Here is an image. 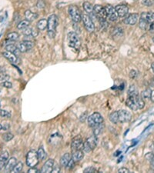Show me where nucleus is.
Wrapping results in <instances>:
<instances>
[{"label": "nucleus", "mask_w": 154, "mask_h": 173, "mask_svg": "<svg viewBox=\"0 0 154 173\" xmlns=\"http://www.w3.org/2000/svg\"><path fill=\"white\" fill-rule=\"evenodd\" d=\"M126 105L133 111H136L138 109H143L145 106V102L138 94L128 96L126 101Z\"/></svg>", "instance_id": "obj_1"}, {"label": "nucleus", "mask_w": 154, "mask_h": 173, "mask_svg": "<svg viewBox=\"0 0 154 173\" xmlns=\"http://www.w3.org/2000/svg\"><path fill=\"white\" fill-rule=\"evenodd\" d=\"M57 25H58V18L56 15H51L47 19V33L50 39H53L55 37Z\"/></svg>", "instance_id": "obj_2"}, {"label": "nucleus", "mask_w": 154, "mask_h": 173, "mask_svg": "<svg viewBox=\"0 0 154 173\" xmlns=\"http://www.w3.org/2000/svg\"><path fill=\"white\" fill-rule=\"evenodd\" d=\"M87 122L90 127L94 129L103 122V118L99 112H94L91 115L88 116Z\"/></svg>", "instance_id": "obj_3"}, {"label": "nucleus", "mask_w": 154, "mask_h": 173, "mask_svg": "<svg viewBox=\"0 0 154 173\" xmlns=\"http://www.w3.org/2000/svg\"><path fill=\"white\" fill-rule=\"evenodd\" d=\"M68 44L69 47L73 48L75 49H79L81 45V42L76 33L74 32L68 33Z\"/></svg>", "instance_id": "obj_4"}, {"label": "nucleus", "mask_w": 154, "mask_h": 173, "mask_svg": "<svg viewBox=\"0 0 154 173\" xmlns=\"http://www.w3.org/2000/svg\"><path fill=\"white\" fill-rule=\"evenodd\" d=\"M98 143V139L95 135L90 136V138H88L84 142L83 149V150L85 153H90L92 150H93L96 148Z\"/></svg>", "instance_id": "obj_5"}, {"label": "nucleus", "mask_w": 154, "mask_h": 173, "mask_svg": "<svg viewBox=\"0 0 154 173\" xmlns=\"http://www.w3.org/2000/svg\"><path fill=\"white\" fill-rule=\"evenodd\" d=\"M93 12L98 17L101 25H103L104 23H106L107 16H106V12L104 7H102L100 5H96L93 6Z\"/></svg>", "instance_id": "obj_6"}, {"label": "nucleus", "mask_w": 154, "mask_h": 173, "mask_svg": "<svg viewBox=\"0 0 154 173\" xmlns=\"http://www.w3.org/2000/svg\"><path fill=\"white\" fill-rule=\"evenodd\" d=\"M68 13L70 16L72 20L76 23H79L82 20V15L80 13V10L76 6L72 5L68 8Z\"/></svg>", "instance_id": "obj_7"}, {"label": "nucleus", "mask_w": 154, "mask_h": 173, "mask_svg": "<svg viewBox=\"0 0 154 173\" xmlns=\"http://www.w3.org/2000/svg\"><path fill=\"white\" fill-rule=\"evenodd\" d=\"M39 157H38L37 153L34 150H31L28 152L26 155V165L29 168L31 167H35L39 163Z\"/></svg>", "instance_id": "obj_8"}, {"label": "nucleus", "mask_w": 154, "mask_h": 173, "mask_svg": "<svg viewBox=\"0 0 154 173\" xmlns=\"http://www.w3.org/2000/svg\"><path fill=\"white\" fill-rule=\"evenodd\" d=\"M82 20H83L85 29L89 32H93L95 29V25H94V23L92 20L91 17L89 16L88 15L84 14L82 16Z\"/></svg>", "instance_id": "obj_9"}, {"label": "nucleus", "mask_w": 154, "mask_h": 173, "mask_svg": "<svg viewBox=\"0 0 154 173\" xmlns=\"http://www.w3.org/2000/svg\"><path fill=\"white\" fill-rule=\"evenodd\" d=\"M118 116H119V122L120 123L129 122L132 119L131 113L124 109L118 111Z\"/></svg>", "instance_id": "obj_10"}, {"label": "nucleus", "mask_w": 154, "mask_h": 173, "mask_svg": "<svg viewBox=\"0 0 154 173\" xmlns=\"http://www.w3.org/2000/svg\"><path fill=\"white\" fill-rule=\"evenodd\" d=\"M105 9H106L107 19H109L110 21H112V22L117 21V18H118V16H117V14L116 9H115L112 6H110V5H107V6L105 7Z\"/></svg>", "instance_id": "obj_11"}, {"label": "nucleus", "mask_w": 154, "mask_h": 173, "mask_svg": "<svg viewBox=\"0 0 154 173\" xmlns=\"http://www.w3.org/2000/svg\"><path fill=\"white\" fill-rule=\"evenodd\" d=\"M118 17L123 18L126 16V15L129 13V8L126 5H118L115 8Z\"/></svg>", "instance_id": "obj_12"}, {"label": "nucleus", "mask_w": 154, "mask_h": 173, "mask_svg": "<svg viewBox=\"0 0 154 173\" xmlns=\"http://www.w3.org/2000/svg\"><path fill=\"white\" fill-rule=\"evenodd\" d=\"M84 142L83 139L80 138H74L71 143V147L73 151L76 150H83V149Z\"/></svg>", "instance_id": "obj_13"}, {"label": "nucleus", "mask_w": 154, "mask_h": 173, "mask_svg": "<svg viewBox=\"0 0 154 173\" xmlns=\"http://www.w3.org/2000/svg\"><path fill=\"white\" fill-rule=\"evenodd\" d=\"M54 160L53 159H48L44 163L43 166L41 169V172L42 173H50L52 172V169L54 168Z\"/></svg>", "instance_id": "obj_14"}, {"label": "nucleus", "mask_w": 154, "mask_h": 173, "mask_svg": "<svg viewBox=\"0 0 154 173\" xmlns=\"http://www.w3.org/2000/svg\"><path fill=\"white\" fill-rule=\"evenodd\" d=\"M139 18H140L139 14H137V13H132V14H129L126 18L124 22H125V23H126L127 25H134L138 22Z\"/></svg>", "instance_id": "obj_15"}, {"label": "nucleus", "mask_w": 154, "mask_h": 173, "mask_svg": "<svg viewBox=\"0 0 154 173\" xmlns=\"http://www.w3.org/2000/svg\"><path fill=\"white\" fill-rule=\"evenodd\" d=\"M16 163L17 159L16 158H14V157L10 158L8 160V162H7L6 166H5V172H11L12 170L13 169V168L15 167V165H16Z\"/></svg>", "instance_id": "obj_16"}, {"label": "nucleus", "mask_w": 154, "mask_h": 173, "mask_svg": "<svg viewBox=\"0 0 154 173\" xmlns=\"http://www.w3.org/2000/svg\"><path fill=\"white\" fill-rule=\"evenodd\" d=\"M2 56H4L6 59L12 63H16L18 62V57H17L16 55H15L14 53L8 51H5L2 52Z\"/></svg>", "instance_id": "obj_17"}, {"label": "nucleus", "mask_w": 154, "mask_h": 173, "mask_svg": "<svg viewBox=\"0 0 154 173\" xmlns=\"http://www.w3.org/2000/svg\"><path fill=\"white\" fill-rule=\"evenodd\" d=\"M8 160V152L5 151L3 153L0 154V171L2 170L6 165L7 162Z\"/></svg>", "instance_id": "obj_18"}, {"label": "nucleus", "mask_w": 154, "mask_h": 173, "mask_svg": "<svg viewBox=\"0 0 154 173\" xmlns=\"http://www.w3.org/2000/svg\"><path fill=\"white\" fill-rule=\"evenodd\" d=\"M84 156L83 152L82 150H76L74 151L72 155V159H73L75 162H79V161L81 160Z\"/></svg>", "instance_id": "obj_19"}, {"label": "nucleus", "mask_w": 154, "mask_h": 173, "mask_svg": "<svg viewBox=\"0 0 154 173\" xmlns=\"http://www.w3.org/2000/svg\"><path fill=\"white\" fill-rule=\"evenodd\" d=\"M71 155L69 153H66L61 157L60 159V165L62 167H64V168H66L68 163L70 161L71 159Z\"/></svg>", "instance_id": "obj_20"}, {"label": "nucleus", "mask_w": 154, "mask_h": 173, "mask_svg": "<svg viewBox=\"0 0 154 173\" xmlns=\"http://www.w3.org/2000/svg\"><path fill=\"white\" fill-rule=\"evenodd\" d=\"M140 18L146 19L149 23H153L154 22V13H142Z\"/></svg>", "instance_id": "obj_21"}, {"label": "nucleus", "mask_w": 154, "mask_h": 173, "mask_svg": "<svg viewBox=\"0 0 154 173\" xmlns=\"http://www.w3.org/2000/svg\"><path fill=\"white\" fill-rule=\"evenodd\" d=\"M36 27H37L38 30L44 31L47 28V20L46 19H42L39 20L36 24Z\"/></svg>", "instance_id": "obj_22"}, {"label": "nucleus", "mask_w": 154, "mask_h": 173, "mask_svg": "<svg viewBox=\"0 0 154 173\" xmlns=\"http://www.w3.org/2000/svg\"><path fill=\"white\" fill-rule=\"evenodd\" d=\"M6 51L13 52V53H14L16 56H19V53L20 52L18 47H17L16 45H15L14 44H8V45H7L6 46Z\"/></svg>", "instance_id": "obj_23"}, {"label": "nucleus", "mask_w": 154, "mask_h": 173, "mask_svg": "<svg viewBox=\"0 0 154 173\" xmlns=\"http://www.w3.org/2000/svg\"><path fill=\"white\" fill-rule=\"evenodd\" d=\"M25 19H27L29 22H32V21H34L35 19H37L38 15L35 13H32L30 10H26L25 13Z\"/></svg>", "instance_id": "obj_24"}, {"label": "nucleus", "mask_w": 154, "mask_h": 173, "mask_svg": "<svg viewBox=\"0 0 154 173\" xmlns=\"http://www.w3.org/2000/svg\"><path fill=\"white\" fill-rule=\"evenodd\" d=\"M109 119L110 120V122L112 123L117 124L119 122V116H118V111L112 112V113H110Z\"/></svg>", "instance_id": "obj_25"}, {"label": "nucleus", "mask_w": 154, "mask_h": 173, "mask_svg": "<svg viewBox=\"0 0 154 173\" xmlns=\"http://www.w3.org/2000/svg\"><path fill=\"white\" fill-rule=\"evenodd\" d=\"M37 155H38V157H39V159H40V161L45 160V159H46V156H47L46 152H45L44 148H42V146L40 147L39 149H38Z\"/></svg>", "instance_id": "obj_26"}, {"label": "nucleus", "mask_w": 154, "mask_h": 173, "mask_svg": "<svg viewBox=\"0 0 154 173\" xmlns=\"http://www.w3.org/2000/svg\"><path fill=\"white\" fill-rule=\"evenodd\" d=\"M30 25V22L28 21L27 19H25V20H22L20 23L17 25V29H24L25 28L29 27V25Z\"/></svg>", "instance_id": "obj_27"}, {"label": "nucleus", "mask_w": 154, "mask_h": 173, "mask_svg": "<svg viewBox=\"0 0 154 173\" xmlns=\"http://www.w3.org/2000/svg\"><path fill=\"white\" fill-rule=\"evenodd\" d=\"M23 169V163L22 162H19L16 163V165H15V167L13 168V169L12 170L11 172L13 173H19L20 172H22Z\"/></svg>", "instance_id": "obj_28"}, {"label": "nucleus", "mask_w": 154, "mask_h": 173, "mask_svg": "<svg viewBox=\"0 0 154 173\" xmlns=\"http://www.w3.org/2000/svg\"><path fill=\"white\" fill-rule=\"evenodd\" d=\"M151 89H146L145 90H143L141 93V98L143 100H146L147 99H150V95H151Z\"/></svg>", "instance_id": "obj_29"}, {"label": "nucleus", "mask_w": 154, "mask_h": 173, "mask_svg": "<svg viewBox=\"0 0 154 173\" xmlns=\"http://www.w3.org/2000/svg\"><path fill=\"white\" fill-rule=\"evenodd\" d=\"M83 8L86 13H92V12H93V6L89 2H84Z\"/></svg>", "instance_id": "obj_30"}, {"label": "nucleus", "mask_w": 154, "mask_h": 173, "mask_svg": "<svg viewBox=\"0 0 154 173\" xmlns=\"http://www.w3.org/2000/svg\"><path fill=\"white\" fill-rule=\"evenodd\" d=\"M138 95V90L136 89V87L134 85H131L129 86V89H128V96L129 95Z\"/></svg>", "instance_id": "obj_31"}, {"label": "nucleus", "mask_w": 154, "mask_h": 173, "mask_svg": "<svg viewBox=\"0 0 154 173\" xmlns=\"http://www.w3.org/2000/svg\"><path fill=\"white\" fill-rule=\"evenodd\" d=\"M104 129V126H103V123H101L100 126H96L93 129V133L96 136H99L100 134H101L102 132V129Z\"/></svg>", "instance_id": "obj_32"}, {"label": "nucleus", "mask_w": 154, "mask_h": 173, "mask_svg": "<svg viewBox=\"0 0 154 173\" xmlns=\"http://www.w3.org/2000/svg\"><path fill=\"white\" fill-rule=\"evenodd\" d=\"M149 24H150V23H148L146 19H143V18H140V24H139V25H140V29H143V30H146V29H147Z\"/></svg>", "instance_id": "obj_33"}, {"label": "nucleus", "mask_w": 154, "mask_h": 173, "mask_svg": "<svg viewBox=\"0 0 154 173\" xmlns=\"http://www.w3.org/2000/svg\"><path fill=\"white\" fill-rule=\"evenodd\" d=\"M7 39L11 41H16L19 39V34L17 32H10L7 35Z\"/></svg>", "instance_id": "obj_34"}, {"label": "nucleus", "mask_w": 154, "mask_h": 173, "mask_svg": "<svg viewBox=\"0 0 154 173\" xmlns=\"http://www.w3.org/2000/svg\"><path fill=\"white\" fill-rule=\"evenodd\" d=\"M14 138V136H13L12 133L10 132H7V133H5L2 136V138H3V140L6 141V142H9L10 140H12L13 138Z\"/></svg>", "instance_id": "obj_35"}, {"label": "nucleus", "mask_w": 154, "mask_h": 173, "mask_svg": "<svg viewBox=\"0 0 154 173\" xmlns=\"http://www.w3.org/2000/svg\"><path fill=\"white\" fill-rule=\"evenodd\" d=\"M0 117L2 118H10L11 114L6 110H3V109H0Z\"/></svg>", "instance_id": "obj_36"}, {"label": "nucleus", "mask_w": 154, "mask_h": 173, "mask_svg": "<svg viewBox=\"0 0 154 173\" xmlns=\"http://www.w3.org/2000/svg\"><path fill=\"white\" fill-rule=\"evenodd\" d=\"M23 44L25 45V47H26V49H27V51H28V50L32 49V48L34 47V43L32 42H31V41H23Z\"/></svg>", "instance_id": "obj_37"}, {"label": "nucleus", "mask_w": 154, "mask_h": 173, "mask_svg": "<svg viewBox=\"0 0 154 173\" xmlns=\"http://www.w3.org/2000/svg\"><path fill=\"white\" fill-rule=\"evenodd\" d=\"M36 6H37L38 8L40 9H42V8H45L46 6V2L44 0H39L36 3Z\"/></svg>", "instance_id": "obj_38"}, {"label": "nucleus", "mask_w": 154, "mask_h": 173, "mask_svg": "<svg viewBox=\"0 0 154 173\" xmlns=\"http://www.w3.org/2000/svg\"><path fill=\"white\" fill-rule=\"evenodd\" d=\"M17 47H18V49H19V50L20 52H25L27 51V49H26V47L25 46V45L23 44V42H20L19 45H17Z\"/></svg>", "instance_id": "obj_39"}, {"label": "nucleus", "mask_w": 154, "mask_h": 173, "mask_svg": "<svg viewBox=\"0 0 154 173\" xmlns=\"http://www.w3.org/2000/svg\"><path fill=\"white\" fill-rule=\"evenodd\" d=\"M23 33L25 36H32V29L27 27V28L23 29Z\"/></svg>", "instance_id": "obj_40"}, {"label": "nucleus", "mask_w": 154, "mask_h": 173, "mask_svg": "<svg viewBox=\"0 0 154 173\" xmlns=\"http://www.w3.org/2000/svg\"><path fill=\"white\" fill-rule=\"evenodd\" d=\"M2 85L5 88H8V89H11L12 87H13V84L10 82H8V81H4L3 83H2Z\"/></svg>", "instance_id": "obj_41"}, {"label": "nucleus", "mask_w": 154, "mask_h": 173, "mask_svg": "<svg viewBox=\"0 0 154 173\" xmlns=\"http://www.w3.org/2000/svg\"><path fill=\"white\" fill-rule=\"evenodd\" d=\"M83 172L85 173H94V172H96V169H95V168H93V167H88V168H86L85 169H84Z\"/></svg>", "instance_id": "obj_42"}, {"label": "nucleus", "mask_w": 154, "mask_h": 173, "mask_svg": "<svg viewBox=\"0 0 154 173\" xmlns=\"http://www.w3.org/2000/svg\"><path fill=\"white\" fill-rule=\"evenodd\" d=\"M142 3L146 6H151L153 5L152 0H142Z\"/></svg>", "instance_id": "obj_43"}, {"label": "nucleus", "mask_w": 154, "mask_h": 173, "mask_svg": "<svg viewBox=\"0 0 154 173\" xmlns=\"http://www.w3.org/2000/svg\"><path fill=\"white\" fill-rule=\"evenodd\" d=\"M145 158H146V159H147L149 162H151V161H152V159L154 158V154L153 153H147V154L145 155Z\"/></svg>", "instance_id": "obj_44"}, {"label": "nucleus", "mask_w": 154, "mask_h": 173, "mask_svg": "<svg viewBox=\"0 0 154 173\" xmlns=\"http://www.w3.org/2000/svg\"><path fill=\"white\" fill-rule=\"evenodd\" d=\"M9 78V76L7 74H1L0 75V81H6Z\"/></svg>", "instance_id": "obj_45"}, {"label": "nucleus", "mask_w": 154, "mask_h": 173, "mask_svg": "<svg viewBox=\"0 0 154 173\" xmlns=\"http://www.w3.org/2000/svg\"><path fill=\"white\" fill-rule=\"evenodd\" d=\"M137 76V72L136 70H131L129 72V77L131 78H135Z\"/></svg>", "instance_id": "obj_46"}, {"label": "nucleus", "mask_w": 154, "mask_h": 173, "mask_svg": "<svg viewBox=\"0 0 154 173\" xmlns=\"http://www.w3.org/2000/svg\"><path fill=\"white\" fill-rule=\"evenodd\" d=\"M75 162L72 159V157H71V159L70 161L69 162V163H68V165H67L66 168H68L69 169H73V165H74V164H75Z\"/></svg>", "instance_id": "obj_47"}, {"label": "nucleus", "mask_w": 154, "mask_h": 173, "mask_svg": "<svg viewBox=\"0 0 154 173\" xmlns=\"http://www.w3.org/2000/svg\"><path fill=\"white\" fill-rule=\"evenodd\" d=\"M28 172L29 173H36V172H40V171L38 170L35 167H31L30 169L28 170Z\"/></svg>", "instance_id": "obj_48"}, {"label": "nucleus", "mask_w": 154, "mask_h": 173, "mask_svg": "<svg viewBox=\"0 0 154 173\" xmlns=\"http://www.w3.org/2000/svg\"><path fill=\"white\" fill-rule=\"evenodd\" d=\"M118 172L119 173H129V170L128 169H126V168H121V169H119V170H118Z\"/></svg>", "instance_id": "obj_49"}, {"label": "nucleus", "mask_w": 154, "mask_h": 173, "mask_svg": "<svg viewBox=\"0 0 154 173\" xmlns=\"http://www.w3.org/2000/svg\"><path fill=\"white\" fill-rule=\"evenodd\" d=\"M38 35V31L35 29H32V36L36 37Z\"/></svg>", "instance_id": "obj_50"}, {"label": "nucleus", "mask_w": 154, "mask_h": 173, "mask_svg": "<svg viewBox=\"0 0 154 173\" xmlns=\"http://www.w3.org/2000/svg\"><path fill=\"white\" fill-rule=\"evenodd\" d=\"M10 128V125L8 123H6L4 126H2V130H8Z\"/></svg>", "instance_id": "obj_51"}, {"label": "nucleus", "mask_w": 154, "mask_h": 173, "mask_svg": "<svg viewBox=\"0 0 154 173\" xmlns=\"http://www.w3.org/2000/svg\"><path fill=\"white\" fill-rule=\"evenodd\" d=\"M59 171H60V169H59V167L54 166V168H53V169H52V172H59Z\"/></svg>", "instance_id": "obj_52"}, {"label": "nucleus", "mask_w": 154, "mask_h": 173, "mask_svg": "<svg viewBox=\"0 0 154 173\" xmlns=\"http://www.w3.org/2000/svg\"><path fill=\"white\" fill-rule=\"evenodd\" d=\"M150 99L153 102H154V90H152V92H151V95H150Z\"/></svg>", "instance_id": "obj_53"}, {"label": "nucleus", "mask_w": 154, "mask_h": 173, "mask_svg": "<svg viewBox=\"0 0 154 173\" xmlns=\"http://www.w3.org/2000/svg\"><path fill=\"white\" fill-rule=\"evenodd\" d=\"M150 163H151V166H152L153 168L154 169V158L152 159V161L150 162Z\"/></svg>", "instance_id": "obj_54"}, {"label": "nucleus", "mask_w": 154, "mask_h": 173, "mask_svg": "<svg viewBox=\"0 0 154 173\" xmlns=\"http://www.w3.org/2000/svg\"><path fill=\"white\" fill-rule=\"evenodd\" d=\"M151 67H152V69H153V72H154V62H153V63H152V66H151Z\"/></svg>", "instance_id": "obj_55"}, {"label": "nucleus", "mask_w": 154, "mask_h": 173, "mask_svg": "<svg viewBox=\"0 0 154 173\" xmlns=\"http://www.w3.org/2000/svg\"><path fill=\"white\" fill-rule=\"evenodd\" d=\"M150 148H151V149H153L154 150V143L152 145H151V146H150Z\"/></svg>", "instance_id": "obj_56"}, {"label": "nucleus", "mask_w": 154, "mask_h": 173, "mask_svg": "<svg viewBox=\"0 0 154 173\" xmlns=\"http://www.w3.org/2000/svg\"><path fill=\"white\" fill-rule=\"evenodd\" d=\"M0 130H2V125L0 124Z\"/></svg>", "instance_id": "obj_57"}, {"label": "nucleus", "mask_w": 154, "mask_h": 173, "mask_svg": "<svg viewBox=\"0 0 154 173\" xmlns=\"http://www.w3.org/2000/svg\"><path fill=\"white\" fill-rule=\"evenodd\" d=\"M153 42H154V36H153Z\"/></svg>", "instance_id": "obj_58"}, {"label": "nucleus", "mask_w": 154, "mask_h": 173, "mask_svg": "<svg viewBox=\"0 0 154 173\" xmlns=\"http://www.w3.org/2000/svg\"><path fill=\"white\" fill-rule=\"evenodd\" d=\"M0 106H1V103H0Z\"/></svg>", "instance_id": "obj_59"}, {"label": "nucleus", "mask_w": 154, "mask_h": 173, "mask_svg": "<svg viewBox=\"0 0 154 173\" xmlns=\"http://www.w3.org/2000/svg\"><path fill=\"white\" fill-rule=\"evenodd\" d=\"M0 92H1V90H0Z\"/></svg>", "instance_id": "obj_60"}]
</instances>
